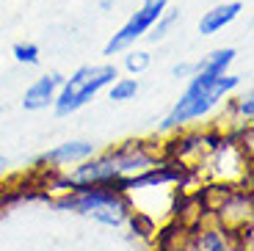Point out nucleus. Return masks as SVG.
<instances>
[{"mask_svg": "<svg viewBox=\"0 0 254 251\" xmlns=\"http://www.w3.org/2000/svg\"><path fill=\"white\" fill-rule=\"evenodd\" d=\"M97 152V144L89 138H72L64 141V144H56L53 149L42 152L36 160V166L42 171H69L72 166L83 163L86 157H91Z\"/></svg>", "mask_w": 254, "mask_h": 251, "instance_id": "nucleus-5", "label": "nucleus"}, {"mask_svg": "<svg viewBox=\"0 0 254 251\" xmlns=\"http://www.w3.org/2000/svg\"><path fill=\"white\" fill-rule=\"evenodd\" d=\"M61 80H64V75H58V72H47V75L36 77V80L25 88V94H22V108L31 111V113L53 108L58 88H61Z\"/></svg>", "mask_w": 254, "mask_h": 251, "instance_id": "nucleus-6", "label": "nucleus"}, {"mask_svg": "<svg viewBox=\"0 0 254 251\" xmlns=\"http://www.w3.org/2000/svg\"><path fill=\"white\" fill-rule=\"evenodd\" d=\"M190 243L199 251H232V232L210 215L207 224L199 221L190 226Z\"/></svg>", "mask_w": 254, "mask_h": 251, "instance_id": "nucleus-7", "label": "nucleus"}, {"mask_svg": "<svg viewBox=\"0 0 254 251\" xmlns=\"http://www.w3.org/2000/svg\"><path fill=\"white\" fill-rule=\"evenodd\" d=\"M119 56H125V58H122V66H125L127 75H133V77L144 75V72L149 69V63H152V56H149V53H146V50H135V47H127V50L119 53Z\"/></svg>", "mask_w": 254, "mask_h": 251, "instance_id": "nucleus-11", "label": "nucleus"}, {"mask_svg": "<svg viewBox=\"0 0 254 251\" xmlns=\"http://www.w3.org/2000/svg\"><path fill=\"white\" fill-rule=\"evenodd\" d=\"M241 86H243V77L232 75V72H224V75L193 72L188 77V86L180 94V100L163 116L158 132L160 135H169V132L185 130V127H196L199 122L210 119L216 111H221L224 102L235 94Z\"/></svg>", "mask_w": 254, "mask_h": 251, "instance_id": "nucleus-1", "label": "nucleus"}, {"mask_svg": "<svg viewBox=\"0 0 254 251\" xmlns=\"http://www.w3.org/2000/svg\"><path fill=\"white\" fill-rule=\"evenodd\" d=\"M116 77H119L116 63H86V66L75 69L69 77L61 80L53 111L58 116H72V113H77L80 108L89 105L97 94H102Z\"/></svg>", "mask_w": 254, "mask_h": 251, "instance_id": "nucleus-3", "label": "nucleus"}, {"mask_svg": "<svg viewBox=\"0 0 254 251\" xmlns=\"http://www.w3.org/2000/svg\"><path fill=\"white\" fill-rule=\"evenodd\" d=\"M138 88H141L138 77L127 75V77H116L105 91H108V100H114V102H130V100L138 97Z\"/></svg>", "mask_w": 254, "mask_h": 251, "instance_id": "nucleus-10", "label": "nucleus"}, {"mask_svg": "<svg viewBox=\"0 0 254 251\" xmlns=\"http://www.w3.org/2000/svg\"><path fill=\"white\" fill-rule=\"evenodd\" d=\"M11 56L17 63H22V66H36L39 61H42V50H39V44L33 42H17L11 47Z\"/></svg>", "mask_w": 254, "mask_h": 251, "instance_id": "nucleus-13", "label": "nucleus"}, {"mask_svg": "<svg viewBox=\"0 0 254 251\" xmlns=\"http://www.w3.org/2000/svg\"><path fill=\"white\" fill-rule=\"evenodd\" d=\"M152 251H199L196 246L190 243V235H188V240L185 243H180V246H169V249H152Z\"/></svg>", "mask_w": 254, "mask_h": 251, "instance_id": "nucleus-15", "label": "nucleus"}, {"mask_svg": "<svg viewBox=\"0 0 254 251\" xmlns=\"http://www.w3.org/2000/svg\"><path fill=\"white\" fill-rule=\"evenodd\" d=\"M177 17H180L177 8H166V11L155 19V25L144 33V39H149V42H163V39L169 36V31H172V25L177 22Z\"/></svg>", "mask_w": 254, "mask_h": 251, "instance_id": "nucleus-12", "label": "nucleus"}, {"mask_svg": "<svg viewBox=\"0 0 254 251\" xmlns=\"http://www.w3.org/2000/svg\"><path fill=\"white\" fill-rule=\"evenodd\" d=\"M8 166H11V160H8V157L3 155V152H0V177L8 174Z\"/></svg>", "mask_w": 254, "mask_h": 251, "instance_id": "nucleus-16", "label": "nucleus"}, {"mask_svg": "<svg viewBox=\"0 0 254 251\" xmlns=\"http://www.w3.org/2000/svg\"><path fill=\"white\" fill-rule=\"evenodd\" d=\"M56 204L111 229H122L130 218V201L114 185H77L75 190L58 196Z\"/></svg>", "mask_w": 254, "mask_h": 251, "instance_id": "nucleus-2", "label": "nucleus"}, {"mask_svg": "<svg viewBox=\"0 0 254 251\" xmlns=\"http://www.w3.org/2000/svg\"><path fill=\"white\" fill-rule=\"evenodd\" d=\"M241 11H243L241 0L218 3V6H213L210 11L202 14V19H199V33H202V36H216V33H221L224 28L232 25V22L241 17Z\"/></svg>", "mask_w": 254, "mask_h": 251, "instance_id": "nucleus-8", "label": "nucleus"}, {"mask_svg": "<svg viewBox=\"0 0 254 251\" xmlns=\"http://www.w3.org/2000/svg\"><path fill=\"white\" fill-rule=\"evenodd\" d=\"M166 8H169V0H144L138 11L130 14V19L108 39L102 56H119V53H125L127 47H133L138 39H144V33L155 25V19H158Z\"/></svg>", "mask_w": 254, "mask_h": 251, "instance_id": "nucleus-4", "label": "nucleus"}, {"mask_svg": "<svg viewBox=\"0 0 254 251\" xmlns=\"http://www.w3.org/2000/svg\"><path fill=\"white\" fill-rule=\"evenodd\" d=\"M193 72H196V63H193V61H180V63H174V66H172V75L177 77V80H188Z\"/></svg>", "mask_w": 254, "mask_h": 251, "instance_id": "nucleus-14", "label": "nucleus"}, {"mask_svg": "<svg viewBox=\"0 0 254 251\" xmlns=\"http://www.w3.org/2000/svg\"><path fill=\"white\" fill-rule=\"evenodd\" d=\"M235 58H238L235 47H216L193 63H196V72H202V75H224V72L232 69Z\"/></svg>", "mask_w": 254, "mask_h": 251, "instance_id": "nucleus-9", "label": "nucleus"}]
</instances>
